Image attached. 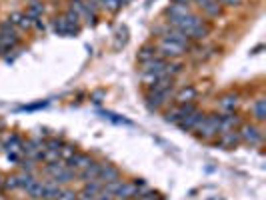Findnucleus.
I'll list each match as a JSON object with an SVG mask.
<instances>
[{
  "instance_id": "1",
  "label": "nucleus",
  "mask_w": 266,
  "mask_h": 200,
  "mask_svg": "<svg viewBox=\"0 0 266 200\" xmlns=\"http://www.w3.org/2000/svg\"><path fill=\"white\" fill-rule=\"evenodd\" d=\"M170 26L176 28L178 32H182L184 36H188L190 40H202L208 36L210 32V26L194 12L182 16V18H176V20H170Z\"/></svg>"
},
{
  "instance_id": "2",
  "label": "nucleus",
  "mask_w": 266,
  "mask_h": 200,
  "mask_svg": "<svg viewBox=\"0 0 266 200\" xmlns=\"http://www.w3.org/2000/svg\"><path fill=\"white\" fill-rule=\"evenodd\" d=\"M46 174L50 176V180L58 182V184H66V182H72L74 180V170H70L66 164L62 162H52V164H46Z\"/></svg>"
},
{
  "instance_id": "3",
  "label": "nucleus",
  "mask_w": 266,
  "mask_h": 200,
  "mask_svg": "<svg viewBox=\"0 0 266 200\" xmlns=\"http://www.w3.org/2000/svg\"><path fill=\"white\" fill-rule=\"evenodd\" d=\"M194 130L198 132V136H202L206 140L218 136V132H220V128H218V114H204V118L200 120V124Z\"/></svg>"
},
{
  "instance_id": "4",
  "label": "nucleus",
  "mask_w": 266,
  "mask_h": 200,
  "mask_svg": "<svg viewBox=\"0 0 266 200\" xmlns=\"http://www.w3.org/2000/svg\"><path fill=\"white\" fill-rule=\"evenodd\" d=\"M156 52H158L160 58H164V60H176V58H180V56L186 52V48L180 46V44H176V42H172V40L160 38L158 46H156Z\"/></svg>"
},
{
  "instance_id": "5",
  "label": "nucleus",
  "mask_w": 266,
  "mask_h": 200,
  "mask_svg": "<svg viewBox=\"0 0 266 200\" xmlns=\"http://www.w3.org/2000/svg\"><path fill=\"white\" fill-rule=\"evenodd\" d=\"M238 136H240V142H246L250 146L262 144V130L256 124H242L238 128Z\"/></svg>"
},
{
  "instance_id": "6",
  "label": "nucleus",
  "mask_w": 266,
  "mask_h": 200,
  "mask_svg": "<svg viewBox=\"0 0 266 200\" xmlns=\"http://www.w3.org/2000/svg\"><path fill=\"white\" fill-rule=\"evenodd\" d=\"M190 2L196 4V8H198L202 14L210 16V18H216V16L222 14V6H220L216 0H190Z\"/></svg>"
},
{
  "instance_id": "7",
  "label": "nucleus",
  "mask_w": 266,
  "mask_h": 200,
  "mask_svg": "<svg viewBox=\"0 0 266 200\" xmlns=\"http://www.w3.org/2000/svg\"><path fill=\"white\" fill-rule=\"evenodd\" d=\"M54 32H56L58 36H76V34L80 32V26H74V24H70L64 16H60V18L54 20Z\"/></svg>"
},
{
  "instance_id": "8",
  "label": "nucleus",
  "mask_w": 266,
  "mask_h": 200,
  "mask_svg": "<svg viewBox=\"0 0 266 200\" xmlns=\"http://www.w3.org/2000/svg\"><path fill=\"white\" fill-rule=\"evenodd\" d=\"M204 118V112H200V110H194L192 114H188V116H184V118H180L178 120V128L180 130H184V132H190V130H194L198 124H200V120Z\"/></svg>"
},
{
  "instance_id": "9",
  "label": "nucleus",
  "mask_w": 266,
  "mask_h": 200,
  "mask_svg": "<svg viewBox=\"0 0 266 200\" xmlns=\"http://www.w3.org/2000/svg\"><path fill=\"white\" fill-rule=\"evenodd\" d=\"M90 162H92V158H90L88 154H84V152H74V154L66 160V166H68L70 170H74V172H80V170L86 168Z\"/></svg>"
},
{
  "instance_id": "10",
  "label": "nucleus",
  "mask_w": 266,
  "mask_h": 200,
  "mask_svg": "<svg viewBox=\"0 0 266 200\" xmlns=\"http://www.w3.org/2000/svg\"><path fill=\"white\" fill-rule=\"evenodd\" d=\"M238 124H240V120H238V116H236L234 112H224V114L218 116V128H220V132L236 130ZM220 132H218V134H220Z\"/></svg>"
},
{
  "instance_id": "11",
  "label": "nucleus",
  "mask_w": 266,
  "mask_h": 200,
  "mask_svg": "<svg viewBox=\"0 0 266 200\" xmlns=\"http://www.w3.org/2000/svg\"><path fill=\"white\" fill-rule=\"evenodd\" d=\"M120 178V170L112 164H100V170H98V182L107 184V182H112V180H118Z\"/></svg>"
},
{
  "instance_id": "12",
  "label": "nucleus",
  "mask_w": 266,
  "mask_h": 200,
  "mask_svg": "<svg viewBox=\"0 0 266 200\" xmlns=\"http://www.w3.org/2000/svg\"><path fill=\"white\" fill-rule=\"evenodd\" d=\"M138 192H140V190H138V184H136V182H126V180H122V184H120V188H118V192H116V198L132 200Z\"/></svg>"
},
{
  "instance_id": "13",
  "label": "nucleus",
  "mask_w": 266,
  "mask_h": 200,
  "mask_svg": "<svg viewBox=\"0 0 266 200\" xmlns=\"http://www.w3.org/2000/svg\"><path fill=\"white\" fill-rule=\"evenodd\" d=\"M18 46V34L10 32V34H0V54L6 56L10 50H14Z\"/></svg>"
},
{
  "instance_id": "14",
  "label": "nucleus",
  "mask_w": 266,
  "mask_h": 200,
  "mask_svg": "<svg viewBox=\"0 0 266 200\" xmlns=\"http://www.w3.org/2000/svg\"><path fill=\"white\" fill-rule=\"evenodd\" d=\"M190 12H192L190 6H186V4H178V2H170V6L166 8V16H168L170 20L182 18V16H186V14H190Z\"/></svg>"
},
{
  "instance_id": "15",
  "label": "nucleus",
  "mask_w": 266,
  "mask_h": 200,
  "mask_svg": "<svg viewBox=\"0 0 266 200\" xmlns=\"http://www.w3.org/2000/svg\"><path fill=\"white\" fill-rule=\"evenodd\" d=\"M8 20H10V24H12L14 28H20V30H28V28H32V24H34V20L28 18L24 12H14Z\"/></svg>"
},
{
  "instance_id": "16",
  "label": "nucleus",
  "mask_w": 266,
  "mask_h": 200,
  "mask_svg": "<svg viewBox=\"0 0 266 200\" xmlns=\"http://www.w3.org/2000/svg\"><path fill=\"white\" fill-rule=\"evenodd\" d=\"M162 38H166V40H172V42H176V44H180V46H184V48H188L190 46V38L188 36H184L182 32H178L176 28H168V30H164V34H162Z\"/></svg>"
},
{
  "instance_id": "17",
  "label": "nucleus",
  "mask_w": 266,
  "mask_h": 200,
  "mask_svg": "<svg viewBox=\"0 0 266 200\" xmlns=\"http://www.w3.org/2000/svg\"><path fill=\"white\" fill-rule=\"evenodd\" d=\"M218 142H220V146H224V148H234V146L240 142L238 128H236V130H226V132H220Z\"/></svg>"
},
{
  "instance_id": "18",
  "label": "nucleus",
  "mask_w": 266,
  "mask_h": 200,
  "mask_svg": "<svg viewBox=\"0 0 266 200\" xmlns=\"http://www.w3.org/2000/svg\"><path fill=\"white\" fill-rule=\"evenodd\" d=\"M60 192H62V186L58 182H54V180L42 182V200H56Z\"/></svg>"
},
{
  "instance_id": "19",
  "label": "nucleus",
  "mask_w": 266,
  "mask_h": 200,
  "mask_svg": "<svg viewBox=\"0 0 266 200\" xmlns=\"http://www.w3.org/2000/svg\"><path fill=\"white\" fill-rule=\"evenodd\" d=\"M168 98H170L168 92H148V94H146V104H148L150 110H158L160 106L166 104V100Z\"/></svg>"
},
{
  "instance_id": "20",
  "label": "nucleus",
  "mask_w": 266,
  "mask_h": 200,
  "mask_svg": "<svg viewBox=\"0 0 266 200\" xmlns=\"http://www.w3.org/2000/svg\"><path fill=\"white\" fill-rule=\"evenodd\" d=\"M98 170H100V162H90L86 168H82L80 172H78V176H80V180H84V182H90V180H96L98 178Z\"/></svg>"
},
{
  "instance_id": "21",
  "label": "nucleus",
  "mask_w": 266,
  "mask_h": 200,
  "mask_svg": "<svg viewBox=\"0 0 266 200\" xmlns=\"http://www.w3.org/2000/svg\"><path fill=\"white\" fill-rule=\"evenodd\" d=\"M250 110H252V116H254L258 122H262V120L266 118V100L256 98L254 100V104L250 106Z\"/></svg>"
},
{
  "instance_id": "22",
  "label": "nucleus",
  "mask_w": 266,
  "mask_h": 200,
  "mask_svg": "<svg viewBox=\"0 0 266 200\" xmlns=\"http://www.w3.org/2000/svg\"><path fill=\"white\" fill-rule=\"evenodd\" d=\"M34 180H36V176H34L32 172H24V170H22L20 174H16V186H18L20 190H26Z\"/></svg>"
},
{
  "instance_id": "23",
  "label": "nucleus",
  "mask_w": 266,
  "mask_h": 200,
  "mask_svg": "<svg viewBox=\"0 0 266 200\" xmlns=\"http://www.w3.org/2000/svg\"><path fill=\"white\" fill-rule=\"evenodd\" d=\"M218 106L224 110V112H232L236 106H238V96L236 94H224L220 102H218Z\"/></svg>"
},
{
  "instance_id": "24",
  "label": "nucleus",
  "mask_w": 266,
  "mask_h": 200,
  "mask_svg": "<svg viewBox=\"0 0 266 200\" xmlns=\"http://www.w3.org/2000/svg\"><path fill=\"white\" fill-rule=\"evenodd\" d=\"M24 14H26L28 18H32V20H38V18H42V14H44V4H40V2H30Z\"/></svg>"
},
{
  "instance_id": "25",
  "label": "nucleus",
  "mask_w": 266,
  "mask_h": 200,
  "mask_svg": "<svg viewBox=\"0 0 266 200\" xmlns=\"http://www.w3.org/2000/svg\"><path fill=\"white\" fill-rule=\"evenodd\" d=\"M24 192H26L32 200H42V182H40V180H34Z\"/></svg>"
},
{
  "instance_id": "26",
  "label": "nucleus",
  "mask_w": 266,
  "mask_h": 200,
  "mask_svg": "<svg viewBox=\"0 0 266 200\" xmlns=\"http://www.w3.org/2000/svg\"><path fill=\"white\" fill-rule=\"evenodd\" d=\"M194 98H196V90H194L192 86H186V88H182V90L176 94V102H178V104H182V102H192Z\"/></svg>"
},
{
  "instance_id": "27",
  "label": "nucleus",
  "mask_w": 266,
  "mask_h": 200,
  "mask_svg": "<svg viewBox=\"0 0 266 200\" xmlns=\"http://www.w3.org/2000/svg\"><path fill=\"white\" fill-rule=\"evenodd\" d=\"M154 56H158V52H156L154 46H150V44L142 46L140 52H138V60H140V64H142V62H146V60H150V58H154Z\"/></svg>"
},
{
  "instance_id": "28",
  "label": "nucleus",
  "mask_w": 266,
  "mask_h": 200,
  "mask_svg": "<svg viewBox=\"0 0 266 200\" xmlns=\"http://www.w3.org/2000/svg\"><path fill=\"white\" fill-rule=\"evenodd\" d=\"M98 4H100V10H107V12H112V14H116L122 8L118 0H98Z\"/></svg>"
},
{
  "instance_id": "29",
  "label": "nucleus",
  "mask_w": 266,
  "mask_h": 200,
  "mask_svg": "<svg viewBox=\"0 0 266 200\" xmlns=\"http://www.w3.org/2000/svg\"><path fill=\"white\" fill-rule=\"evenodd\" d=\"M102 116H104L107 120H110V122H114V124H126V126L132 124L130 120H126V118H122V116H118V114H114V112H108V110L102 112Z\"/></svg>"
},
{
  "instance_id": "30",
  "label": "nucleus",
  "mask_w": 266,
  "mask_h": 200,
  "mask_svg": "<svg viewBox=\"0 0 266 200\" xmlns=\"http://www.w3.org/2000/svg\"><path fill=\"white\" fill-rule=\"evenodd\" d=\"M2 188L4 190H16L18 186H16V176H6L4 180H2Z\"/></svg>"
},
{
  "instance_id": "31",
  "label": "nucleus",
  "mask_w": 266,
  "mask_h": 200,
  "mask_svg": "<svg viewBox=\"0 0 266 200\" xmlns=\"http://www.w3.org/2000/svg\"><path fill=\"white\" fill-rule=\"evenodd\" d=\"M64 18H66V20H68L70 24H74V26H78V24H80V18H78V14H76V12L72 10V8H68V10H66Z\"/></svg>"
},
{
  "instance_id": "32",
  "label": "nucleus",
  "mask_w": 266,
  "mask_h": 200,
  "mask_svg": "<svg viewBox=\"0 0 266 200\" xmlns=\"http://www.w3.org/2000/svg\"><path fill=\"white\" fill-rule=\"evenodd\" d=\"M62 140L60 138H48L46 140V148H50V150H56V152H60V148H62Z\"/></svg>"
},
{
  "instance_id": "33",
  "label": "nucleus",
  "mask_w": 266,
  "mask_h": 200,
  "mask_svg": "<svg viewBox=\"0 0 266 200\" xmlns=\"http://www.w3.org/2000/svg\"><path fill=\"white\" fill-rule=\"evenodd\" d=\"M74 152H76V150H74V146H70V144H62V148H60V158L68 160V158H70Z\"/></svg>"
},
{
  "instance_id": "34",
  "label": "nucleus",
  "mask_w": 266,
  "mask_h": 200,
  "mask_svg": "<svg viewBox=\"0 0 266 200\" xmlns=\"http://www.w3.org/2000/svg\"><path fill=\"white\" fill-rule=\"evenodd\" d=\"M74 198H76V192H74V190H64V188H62V192L58 194V198L56 200H74Z\"/></svg>"
},
{
  "instance_id": "35",
  "label": "nucleus",
  "mask_w": 266,
  "mask_h": 200,
  "mask_svg": "<svg viewBox=\"0 0 266 200\" xmlns=\"http://www.w3.org/2000/svg\"><path fill=\"white\" fill-rule=\"evenodd\" d=\"M156 192H138L136 196H134V200H156Z\"/></svg>"
},
{
  "instance_id": "36",
  "label": "nucleus",
  "mask_w": 266,
  "mask_h": 200,
  "mask_svg": "<svg viewBox=\"0 0 266 200\" xmlns=\"http://www.w3.org/2000/svg\"><path fill=\"white\" fill-rule=\"evenodd\" d=\"M92 200H112V196L110 194H107V192H100V194H96Z\"/></svg>"
},
{
  "instance_id": "37",
  "label": "nucleus",
  "mask_w": 266,
  "mask_h": 200,
  "mask_svg": "<svg viewBox=\"0 0 266 200\" xmlns=\"http://www.w3.org/2000/svg\"><path fill=\"white\" fill-rule=\"evenodd\" d=\"M118 2H120V6H126V4H128V2H132V0H118Z\"/></svg>"
},
{
  "instance_id": "38",
  "label": "nucleus",
  "mask_w": 266,
  "mask_h": 200,
  "mask_svg": "<svg viewBox=\"0 0 266 200\" xmlns=\"http://www.w3.org/2000/svg\"><path fill=\"white\" fill-rule=\"evenodd\" d=\"M0 188H2V178H0Z\"/></svg>"
}]
</instances>
